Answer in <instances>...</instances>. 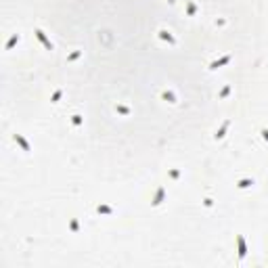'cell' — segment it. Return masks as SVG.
Listing matches in <instances>:
<instances>
[{
	"label": "cell",
	"instance_id": "1",
	"mask_svg": "<svg viewBox=\"0 0 268 268\" xmlns=\"http://www.w3.org/2000/svg\"><path fill=\"white\" fill-rule=\"evenodd\" d=\"M237 243H239V258L243 260V258H245V254H247V247H245V239L241 237V235L237 237Z\"/></svg>",
	"mask_w": 268,
	"mask_h": 268
},
{
	"label": "cell",
	"instance_id": "2",
	"mask_svg": "<svg viewBox=\"0 0 268 268\" xmlns=\"http://www.w3.org/2000/svg\"><path fill=\"white\" fill-rule=\"evenodd\" d=\"M36 36H38V38H40V40H42V42H44V46H46L48 50H50V48H52V44H50V42H48L46 38H44V32H42V29H36Z\"/></svg>",
	"mask_w": 268,
	"mask_h": 268
},
{
	"label": "cell",
	"instance_id": "3",
	"mask_svg": "<svg viewBox=\"0 0 268 268\" xmlns=\"http://www.w3.org/2000/svg\"><path fill=\"white\" fill-rule=\"evenodd\" d=\"M15 140H17V142H19V145H21V147H23V151H29V145H27V142H25V140L21 138V136H19V134H15Z\"/></svg>",
	"mask_w": 268,
	"mask_h": 268
},
{
	"label": "cell",
	"instance_id": "4",
	"mask_svg": "<svg viewBox=\"0 0 268 268\" xmlns=\"http://www.w3.org/2000/svg\"><path fill=\"white\" fill-rule=\"evenodd\" d=\"M231 61V57H224V59H220V61H216V63H212V69H216L218 65H224V63H228Z\"/></svg>",
	"mask_w": 268,
	"mask_h": 268
},
{
	"label": "cell",
	"instance_id": "5",
	"mask_svg": "<svg viewBox=\"0 0 268 268\" xmlns=\"http://www.w3.org/2000/svg\"><path fill=\"white\" fill-rule=\"evenodd\" d=\"M163 199V188H159V193H157V197H155V201H153V205H159Z\"/></svg>",
	"mask_w": 268,
	"mask_h": 268
},
{
	"label": "cell",
	"instance_id": "6",
	"mask_svg": "<svg viewBox=\"0 0 268 268\" xmlns=\"http://www.w3.org/2000/svg\"><path fill=\"white\" fill-rule=\"evenodd\" d=\"M161 38H163V40H170V42H172V44H174V42H176L174 38H172V36L168 34V32H161Z\"/></svg>",
	"mask_w": 268,
	"mask_h": 268
},
{
	"label": "cell",
	"instance_id": "7",
	"mask_svg": "<svg viewBox=\"0 0 268 268\" xmlns=\"http://www.w3.org/2000/svg\"><path fill=\"white\" fill-rule=\"evenodd\" d=\"M249 184H251V180H241V182H239V187H241V188L249 187Z\"/></svg>",
	"mask_w": 268,
	"mask_h": 268
},
{
	"label": "cell",
	"instance_id": "8",
	"mask_svg": "<svg viewBox=\"0 0 268 268\" xmlns=\"http://www.w3.org/2000/svg\"><path fill=\"white\" fill-rule=\"evenodd\" d=\"M262 134H264V138L268 140V130H262Z\"/></svg>",
	"mask_w": 268,
	"mask_h": 268
}]
</instances>
